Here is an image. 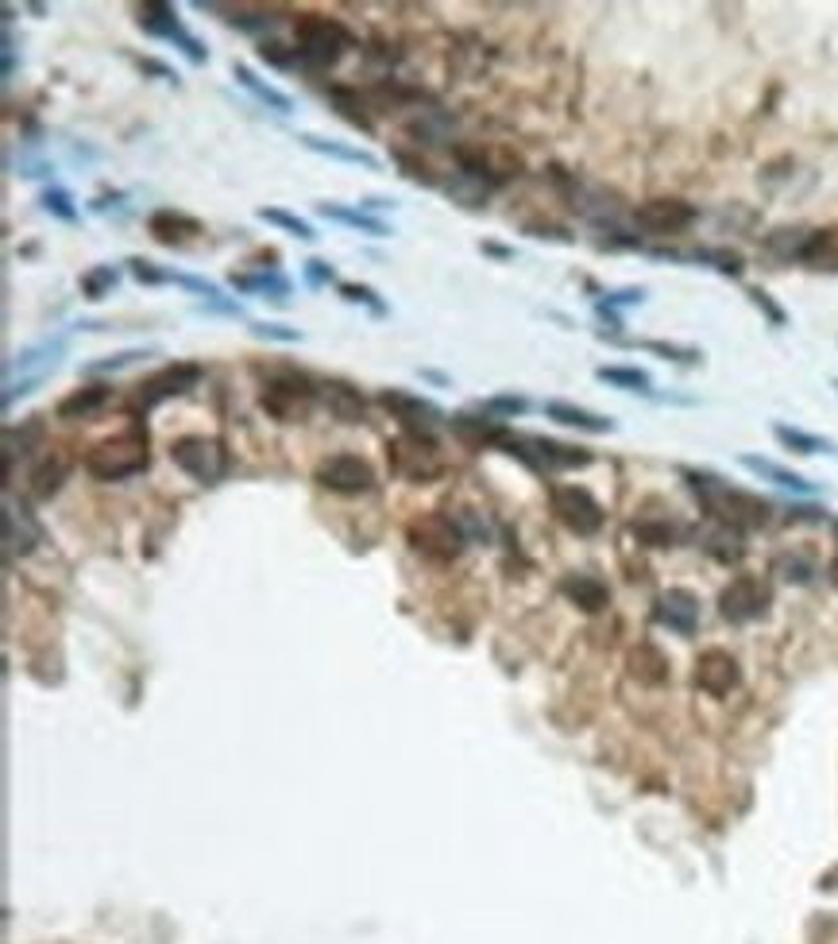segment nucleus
Returning <instances> with one entry per match:
<instances>
[{"label": "nucleus", "mask_w": 838, "mask_h": 944, "mask_svg": "<svg viewBox=\"0 0 838 944\" xmlns=\"http://www.w3.org/2000/svg\"><path fill=\"white\" fill-rule=\"evenodd\" d=\"M684 480L692 485L700 508L715 519L719 526H731V531H761L769 523V503L754 492H742V488L726 485V480L711 477V473H684Z\"/></svg>", "instance_id": "f257e3e1"}, {"label": "nucleus", "mask_w": 838, "mask_h": 944, "mask_svg": "<svg viewBox=\"0 0 838 944\" xmlns=\"http://www.w3.org/2000/svg\"><path fill=\"white\" fill-rule=\"evenodd\" d=\"M82 465L93 480H105V485L139 477V473L151 465V457H147V430L131 426L116 437H105V442H97L90 453H85Z\"/></svg>", "instance_id": "f03ea898"}, {"label": "nucleus", "mask_w": 838, "mask_h": 944, "mask_svg": "<svg viewBox=\"0 0 838 944\" xmlns=\"http://www.w3.org/2000/svg\"><path fill=\"white\" fill-rule=\"evenodd\" d=\"M66 353V337H47L39 345L24 349L20 356H12L9 368H4V407H12L16 399L32 395L50 372L58 368V356Z\"/></svg>", "instance_id": "7ed1b4c3"}, {"label": "nucleus", "mask_w": 838, "mask_h": 944, "mask_svg": "<svg viewBox=\"0 0 838 944\" xmlns=\"http://www.w3.org/2000/svg\"><path fill=\"white\" fill-rule=\"evenodd\" d=\"M321 387H313L301 372H275L267 376L260 391V407L275 422H301L313 411V399H318Z\"/></svg>", "instance_id": "20e7f679"}, {"label": "nucleus", "mask_w": 838, "mask_h": 944, "mask_svg": "<svg viewBox=\"0 0 838 944\" xmlns=\"http://www.w3.org/2000/svg\"><path fill=\"white\" fill-rule=\"evenodd\" d=\"M406 538L422 558L433 561H452L468 543L460 523L452 515H445V511H422V515H414L406 526Z\"/></svg>", "instance_id": "39448f33"}, {"label": "nucleus", "mask_w": 838, "mask_h": 944, "mask_svg": "<svg viewBox=\"0 0 838 944\" xmlns=\"http://www.w3.org/2000/svg\"><path fill=\"white\" fill-rule=\"evenodd\" d=\"M294 43H298L294 55L306 66H333L348 50V32H344L341 20L301 16L298 27H294Z\"/></svg>", "instance_id": "423d86ee"}, {"label": "nucleus", "mask_w": 838, "mask_h": 944, "mask_svg": "<svg viewBox=\"0 0 838 944\" xmlns=\"http://www.w3.org/2000/svg\"><path fill=\"white\" fill-rule=\"evenodd\" d=\"M387 460H391V468L402 480H414V485H425V480L445 473V460H440V450L429 434L391 437L387 442Z\"/></svg>", "instance_id": "0eeeda50"}, {"label": "nucleus", "mask_w": 838, "mask_h": 944, "mask_svg": "<svg viewBox=\"0 0 838 944\" xmlns=\"http://www.w3.org/2000/svg\"><path fill=\"white\" fill-rule=\"evenodd\" d=\"M171 460L186 473L190 480L197 485H217L220 477L228 473V453L217 437L205 434H186L171 442Z\"/></svg>", "instance_id": "6e6552de"}, {"label": "nucleus", "mask_w": 838, "mask_h": 944, "mask_svg": "<svg viewBox=\"0 0 838 944\" xmlns=\"http://www.w3.org/2000/svg\"><path fill=\"white\" fill-rule=\"evenodd\" d=\"M379 407H383L394 422H402V434L433 437V430H437L440 422H448L437 402H429L417 391H406V387H383V391H379Z\"/></svg>", "instance_id": "1a4fd4ad"}, {"label": "nucleus", "mask_w": 838, "mask_h": 944, "mask_svg": "<svg viewBox=\"0 0 838 944\" xmlns=\"http://www.w3.org/2000/svg\"><path fill=\"white\" fill-rule=\"evenodd\" d=\"M205 368L194 361H174V364H163L159 372H151L147 379H139L136 387V407L139 411H151V407H159V402L167 399H179V395L194 391L197 384H202Z\"/></svg>", "instance_id": "9d476101"}, {"label": "nucleus", "mask_w": 838, "mask_h": 944, "mask_svg": "<svg viewBox=\"0 0 838 944\" xmlns=\"http://www.w3.org/2000/svg\"><path fill=\"white\" fill-rule=\"evenodd\" d=\"M773 604V589H769L761 577L742 573L719 592V616L726 624H749V619H761Z\"/></svg>", "instance_id": "9b49d317"}, {"label": "nucleus", "mask_w": 838, "mask_h": 944, "mask_svg": "<svg viewBox=\"0 0 838 944\" xmlns=\"http://www.w3.org/2000/svg\"><path fill=\"white\" fill-rule=\"evenodd\" d=\"M313 480L336 496H367L375 488V468L356 453H329L313 468Z\"/></svg>", "instance_id": "f8f14e48"}, {"label": "nucleus", "mask_w": 838, "mask_h": 944, "mask_svg": "<svg viewBox=\"0 0 838 944\" xmlns=\"http://www.w3.org/2000/svg\"><path fill=\"white\" fill-rule=\"evenodd\" d=\"M549 503H553V515L561 519V526H569V531L579 534V538H592V534L602 531V519H607V511H602V503L595 500L587 488L561 485V488H553Z\"/></svg>", "instance_id": "ddd939ff"}, {"label": "nucleus", "mask_w": 838, "mask_h": 944, "mask_svg": "<svg viewBox=\"0 0 838 944\" xmlns=\"http://www.w3.org/2000/svg\"><path fill=\"white\" fill-rule=\"evenodd\" d=\"M136 16H139V27H144L147 35H156V39H167V43H174V47H182L190 62H205V58H209L205 43L194 39V35L182 27L179 12H174L171 4H159V0L156 4H139Z\"/></svg>", "instance_id": "4468645a"}, {"label": "nucleus", "mask_w": 838, "mask_h": 944, "mask_svg": "<svg viewBox=\"0 0 838 944\" xmlns=\"http://www.w3.org/2000/svg\"><path fill=\"white\" fill-rule=\"evenodd\" d=\"M696 217H700L696 206H688L680 197H653V202L634 209V225L642 232H653V237H676V232L692 229Z\"/></svg>", "instance_id": "2eb2a0df"}, {"label": "nucleus", "mask_w": 838, "mask_h": 944, "mask_svg": "<svg viewBox=\"0 0 838 944\" xmlns=\"http://www.w3.org/2000/svg\"><path fill=\"white\" fill-rule=\"evenodd\" d=\"M696 690H703L708 697H731L742 682V670H738V658L726 655V650H703L696 658Z\"/></svg>", "instance_id": "dca6fc26"}, {"label": "nucleus", "mask_w": 838, "mask_h": 944, "mask_svg": "<svg viewBox=\"0 0 838 944\" xmlns=\"http://www.w3.org/2000/svg\"><path fill=\"white\" fill-rule=\"evenodd\" d=\"M653 619L676 635H692L700 624V600L688 589H665L653 600Z\"/></svg>", "instance_id": "f3484780"}, {"label": "nucleus", "mask_w": 838, "mask_h": 944, "mask_svg": "<svg viewBox=\"0 0 838 944\" xmlns=\"http://www.w3.org/2000/svg\"><path fill=\"white\" fill-rule=\"evenodd\" d=\"M108 402H113V387H105V384L78 387V391H70L62 402H58L55 414L62 422H90V419H97V414L105 411Z\"/></svg>", "instance_id": "a211bd4d"}, {"label": "nucleus", "mask_w": 838, "mask_h": 944, "mask_svg": "<svg viewBox=\"0 0 838 944\" xmlns=\"http://www.w3.org/2000/svg\"><path fill=\"white\" fill-rule=\"evenodd\" d=\"M39 538H43V531H39V523L27 515V508H16L12 500H4V550H9V558L32 554L35 546H39Z\"/></svg>", "instance_id": "6ab92c4d"}, {"label": "nucleus", "mask_w": 838, "mask_h": 944, "mask_svg": "<svg viewBox=\"0 0 838 944\" xmlns=\"http://www.w3.org/2000/svg\"><path fill=\"white\" fill-rule=\"evenodd\" d=\"M321 402H325L329 414H333L336 422H344V426L364 422V411H367L364 395L352 384H344V379H325V384H321Z\"/></svg>", "instance_id": "aec40b11"}, {"label": "nucleus", "mask_w": 838, "mask_h": 944, "mask_svg": "<svg viewBox=\"0 0 838 944\" xmlns=\"http://www.w3.org/2000/svg\"><path fill=\"white\" fill-rule=\"evenodd\" d=\"M627 670L638 685H665L668 682V658L657 642H638L627 655Z\"/></svg>", "instance_id": "412c9836"}, {"label": "nucleus", "mask_w": 838, "mask_h": 944, "mask_svg": "<svg viewBox=\"0 0 838 944\" xmlns=\"http://www.w3.org/2000/svg\"><path fill=\"white\" fill-rule=\"evenodd\" d=\"M448 430H452L464 445H472V450H483V445H503V437H506L503 422L480 419V414H452V419H448Z\"/></svg>", "instance_id": "4be33fe9"}, {"label": "nucleus", "mask_w": 838, "mask_h": 944, "mask_svg": "<svg viewBox=\"0 0 838 944\" xmlns=\"http://www.w3.org/2000/svg\"><path fill=\"white\" fill-rule=\"evenodd\" d=\"M561 592L576 604L579 612H602L611 604V592L599 577H587V573H569L561 581Z\"/></svg>", "instance_id": "5701e85b"}, {"label": "nucleus", "mask_w": 838, "mask_h": 944, "mask_svg": "<svg viewBox=\"0 0 838 944\" xmlns=\"http://www.w3.org/2000/svg\"><path fill=\"white\" fill-rule=\"evenodd\" d=\"M232 78H237V82L244 86V90L252 93L255 101H263V105H267L271 113H278V116H290V113H294V101L286 98L283 90H275V86H271V82H263V78L255 75L252 66L232 62Z\"/></svg>", "instance_id": "b1692460"}, {"label": "nucleus", "mask_w": 838, "mask_h": 944, "mask_svg": "<svg viewBox=\"0 0 838 944\" xmlns=\"http://www.w3.org/2000/svg\"><path fill=\"white\" fill-rule=\"evenodd\" d=\"M66 473H70V457H66L62 450H50L47 457L35 465L32 480H27V485H32V500H50V496L62 488Z\"/></svg>", "instance_id": "393cba45"}, {"label": "nucleus", "mask_w": 838, "mask_h": 944, "mask_svg": "<svg viewBox=\"0 0 838 944\" xmlns=\"http://www.w3.org/2000/svg\"><path fill=\"white\" fill-rule=\"evenodd\" d=\"M298 144H306L310 151L325 159H341V163H352V167H367V171H379V159L364 148H352V144H341V140H325V136H313V132H301Z\"/></svg>", "instance_id": "a878e982"}, {"label": "nucleus", "mask_w": 838, "mask_h": 944, "mask_svg": "<svg viewBox=\"0 0 838 944\" xmlns=\"http://www.w3.org/2000/svg\"><path fill=\"white\" fill-rule=\"evenodd\" d=\"M546 414L553 422H561V426H572V430H587V434H611L615 430V419H607V414H592L584 411V407H572V402H546Z\"/></svg>", "instance_id": "bb28decb"}, {"label": "nucleus", "mask_w": 838, "mask_h": 944, "mask_svg": "<svg viewBox=\"0 0 838 944\" xmlns=\"http://www.w3.org/2000/svg\"><path fill=\"white\" fill-rule=\"evenodd\" d=\"M151 237L171 248L186 244L190 237H202V221H194L186 214H174V209H159V214H151Z\"/></svg>", "instance_id": "cd10ccee"}, {"label": "nucleus", "mask_w": 838, "mask_h": 944, "mask_svg": "<svg viewBox=\"0 0 838 944\" xmlns=\"http://www.w3.org/2000/svg\"><path fill=\"white\" fill-rule=\"evenodd\" d=\"M318 214L336 225H348V229H356V232H367V237H391V229H387L379 217L367 214V209H348V206H336V202H321Z\"/></svg>", "instance_id": "c85d7f7f"}, {"label": "nucleus", "mask_w": 838, "mask_h": 944, "mask_svg": "<svg viewBox=\"0 0 838 944\" xmlns=\"http://www.w3.org/2000/svg\"><path fill=\"white\" fill-rule=\"evenodd\" d=\"M800 260L812 263V268H819V272H838V229H819V232H812Z\"/></svg>", "instance_id": "c756f323"}, {"label": "nucleus", "mask_w": 838, "mask_h": 944, "mask_svg": "<svg viewBox=\"0 0 838 944\" xmlns=\"http://www.w3.org/2000/svg\"><path fill=\"white\" fill-rule=\"evenodd\" d=\"M742 465H746L749 473H757V477H766V480H773V485L789 488V492H815V485H812V480L796 477V473H789V468L773 465V460H761V457H754V453H742Z\"/></svg>", "instance_id": "7c9ffc66"}, {"label": "nucleus", "mask_w": 838, "mask_h": 944, "mask_svg": "<svg viewBox=\"0 0 838 944\" xmlns=\"http://www.w3.org/2000/svg\"><path fill=\"white\" fill-rule=\"evenodd\" d=\"M39 442H43L39 419H27V422H20V426H4V460H9V468L16 457H27Z\"/></svg>", "instance_id": "2f4dec72"}, {"label": "nucleus", "mask_w": 838, "mask_h": 944, "mask_svg": "<svg viewBox=\"0 0 838 944\" xmlns=\"http://www.w3.org/2000/svg\"><path fill=\"white\" fill-rule=\"evenodd\" d=\"M232 287L240 291H260L271 303H286L290 298V280L278 272H260V275H232Z\"/></svg>", "instance_id": "473e14b6"}, {"label": "nucleus", "mask_w": 838, "mask_h": 944, "mask_svg": "<svg viewBox=\"0 0 838 944\" xmlns=\"http://www.w3.org/2000/svg\"><path fill=\"white\" fill-rule=\"evenodd\" d=\"M255 217L267 221V225H278V229H286L298 240H318V232H313L310 221H301L298 214H290V209H283V206H263V209H255Z\"/></svg>", "instance_id": "72a5a7b5"}, {"label": "nucleus", "mask_w": 838, "mask_h": 944, "mask_svg": "<svg viewBox=\"0 0 838 944\" xmlns=\"http://www.w3.org/2000/svg\"><path fill=\"white\" fill-rule=\"evenodd\" d=\"M773 434H777V442H781L784 450L800 453V457H815V453H823V450H827V442H823V437H815V434H804V430H792V426H784V422H777V426H773Z\"/></svg>", "instance_id": "f704fd0d"}, {"label": "nucleus", "mask_w": 838, "mask_h": 944, "mask_svg": "<svg viewBox=\"0 0 838 944\" xmlns=\"http://www.w3.org/2000/svg\"><path fill=\"white\" fill-rule=\"evenodd\" d=\"M807 237H812V232H804V229H777L773 237L766 240V248L777 255V260H800V255H804Z\"/></svg>", "instance_id": "c9c22d12"}, {"label": "nucleus", "mask_w": 838, "mask_h": 944, "mask_svg": "<svg viewBox=\"0 0 838 944\" xmlns=\"http://www.w3.org/2000/svg\"><path fill=\"white\" fill-rule=\"evenodd\" d=\"M634 538L642 546H653V550H665V546L676 543V526L673 523H653V519H638Z\"/></svg>", "instance_id": "e433bc0d"}, {"label": "nucleus", "mask_w": 838, "mask_h": 944, "mask_svg": "<svg viewBox=\"0 0 838 944\" xmlns=\"http://www.w3.org/2000/svg\"><path fill=\"white\" fill-rule=\"evenodd\" d=\"M116 283H120V268H113V263H101V268H93V272L82 275L85 298H105Z\"/></svg>", "instance_id": "4c0bfd02"}, {"label": "nucleus", "mask_w": 838, "mask_h": 944, "mask_svg": "<svg viewBox=\"0 0 838 944\" xmlns=\"http://www.w3.org/2000/svg\"><path fill=\"white\" fill-rule=\"evenodd\" d=\"M703 550L708 554H715L719 561H738L742 554V538H738V531H731V526H719L715 534H711L708 538V546H703Z\"/></svg>", "instance_id": "58836bf2"}, {"label": "nucleus", "mask_w": 838, "mask_h": 944, "mask_svg": "<svg viewBox=\"0 0 838 944\" xmlns=\"http://www.w3.org/2000/svg\"><path fill=\"white\" fill-rule=\"evenodd\" d=\"M595 376H599L602 384L627 387V391H638V395L650 391V376H645V372H638V368H599Z\"/></svg>", "instance_id": "ea45409f"}, {"label": "nucleus", "mask_w": 838, "mask_h": 944, "mask_svg": "<svg viewBox=\"0 0 838 944\" xmlns=\"http://www.w3.org/2000/svg\"><path fill=\"white\" fill-rule=\"evenodd\" d=\"M147 353H151V349H124V353H113V356H101V361L85 364V372H90V376H105V372H120V368H128V364L144 361V356H147Z\"/></svg>", "instance_id": "a19ab883"}, {"label": "nucleus", "mask_w": 838, "mask_h": 944, "mask_svg": "<svg viewBox=\"0 0 838 944\" xmlns=\"http://www.w3.org/2000/svg\"><path fill=\"white\" fill-rule=\"evenodd\" d=\"M43 209H47L50 217H58V221H66V225L78 221V209H73V197L66 194V190H58V186H50L47 194H43Z\"/></svg>", "instance_id": "79ce46f5"}, {"label": "nucleus", "mask_w": 838, "mask_h": 944, "mask_svg": "<svg viewBox=\"0 0 838 944\" xmlns=\"http://www.w3.org/2000/svg\"><path fill=\"white\" fill-rule=\"evenodd\" d=\"M329 98H333V105L341 109V116H344V121H348V124H356V128H364V132H371V128H375L371 116L364 113V105H356V101H348V93H344V90H333V93H329Z\"/></svg>", "instance_id": "37998d69"}, {"label": "nucleus", "mask_w": 838, "mask_h": 944, "mask_svg": "<svg viewBox=\"0 0 838 944\" xmlns=\"http://www.w3.org/2000/svg\"><path fill=\"white\" fill-rule=\"evenodd\" d=\"M128 268H131V275H136L139 283H147V287H159V283H171V280H174V272H159V263L139 260V255H131Z\"/></svg>", "instance_id": "c03bdc74"}, {"label": "nucleus", "mask_w": 838, "mask_h": 944, "mask_svg": "<svg viewBox=\"0 0 838 944\" xmlns=\"http://www.w3.org/2000/svg\"><path fill=\"white\" fill-rule=\"evenodd\" d=\"M341 295L356 306H371L375 314H387V306L379 303V295H375L371 287H364V283H341Z\"/></svg>", "instance_id": "a18cd8bd"}, {"label": "nucleus", "mask_w": 838, "mask_h": 944, "mask_svg": "<svg viewBox=\"0 0 838 944\" xmlns=\"http://www.w3.org/2000/svg\"><path fill=\"white\" fill-rule=\"evenodd\" d=\"M483 411L491 414H526L529 411V399H521V395H495V399L480 402Z\"/></svg>", "instance_id": "49530a36"}, {"label": "nucleus", "mask_w": 838, "mask_h": 944, "mask_svg": "<svg viewBox=\"0 0 838 944\" xmlns=\"http://www.w3.org/2000/svg\"><path fill=\"white\" fill-rule=\"evenodd\" d=\"M252 333H255V337H267V341H286V345H294V341H301V329L275 326V321H255Z\"/></svg>", "instance_id": "de8ad7c7"}, {"label": "nucleus", "mask_w": 838, "mask_h": 944, "mask_svg": "<svg viewBox=\"0 0 838 944\" xmlns=\"http://www.w3.org/2000/svg\"><path fill=\"white\" fill-rule=\"evenodd\" d=\"M650 353H657V356H668V361H680V364H696L700 361V353H696V349H680V345H665V341H650Z\"/></svg>", "instance_id": "09e8293b"}, {"label": "nucleus", "mask_w": 838, "mask_h": 944, "mask_svg": "<svg viewBox=\"0 0 838 944\" xmlns=\"http://www.w3.org/2000/svg\"><path fill=\"white\" fill-rule=\"evenodd\" d=\"M306 283H310V287H325V283H333V263L310 260L306 263Z\"/></svg>", "instance_id": "8fccbe9b"}, {"label": "nucleus", "mask_w": 838, "mask_h": 944, "mask_svg": "<svg viewBox=\"0 0 838 944\" xmlns=\"http://www.w3.org/2000/svg\"><path fill=\"white\" fill-rule=\"evenodd\" d=\"M749 298H754V303L761 306V310H766L769 318L777 321V326H784V310H781V306L773 303V295H766V291H761V287H754V291H749Z\"/></svg>", "instance_id": "3c124183"}, {"label": "nucleus", "mask_w": 838, "mask_h": 944, "mask_svg": "<svg viewBox=\"0 0 838 944\" xmlns=\"http://www.w3.org/2000/svg\"><path fill=\"white\" fill-rule=\"evenodd\" d=\"M781 569H789V581H807V573H812L804 561H792V558H781Z\"/></svg>", "instance_id": "603ef678"}, {"label": "nucleus", "mask_w": 838, "mask_h": 944, "mask_svg": "<svg viewBox=\"0 0 838 944\" xmlns=\"http://www.w3.org/2000/svg\"><path fill=\"white\" fill-rule=\"evenodd\" d=\"M830 581L838 584V558H835V566H830Z\"/></svg>", "instance_id": "864d4df0"}]
</instances>
